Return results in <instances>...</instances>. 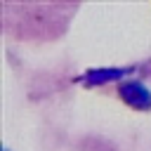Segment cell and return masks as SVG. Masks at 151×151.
<instances>
[{"mask_svg": "<svg viewBox=\"0 0 151 151\" xmlns=\"http://www.w3.org/2000/svg\"><path fill=\"white\" fill-rule=\"evenodd\" d=\"M118 94L132 109H151V90L144 87L142 83H134V80L132 83H123L118 87Z\"/></svg>", "mask_w": 151, "mask_h": 151, "instance_id": "1", "label": "cell"}, {"mask_svg": "<svg viewBox=\"0 0 151 151\" xmlns=\"http://www.w3.org/2000/svg\"><path fill=\"white\" fill-rule=\"evenodd\" d=\"M130 68H94V71H87L85 73V83L87 85H101V83H109V80L120 78Z\"/></svg>", "mask_w": 151, "mask_h": 151, "instance_id": "2", "label": "cell"}]
</instances>
